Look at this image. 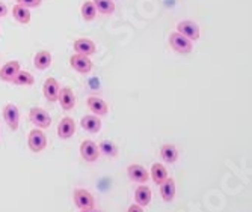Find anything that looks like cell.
Instances as JSON below:
<instances>
[{"label":"cell","mask_w":252,"mask_h":212,"mask_svg":"<svg viewBox=\"0 0 252 212\" xmlns=\"http://www.w3.org/2000/svg\"><path fill=\"white\" fill-rule=\"evenodd\" d=\"M33 65L36 69L39 71H44V69H47L50 65H52V53L47 52V50H41L35 54L33 57Z\"/></svg>","instance_id":"ac0fdd59"},{"label":"cell","mask_w":252,"mask_h":212,"mask_svg":"<svg viewBox=\"0 0 252 212\" xmlns=\"http://www.w3.org/2000/svg\"><path fill=\"white\" fill-rule=\"evenodd\" d=\"M80 125L85 131L97 134L101 130V119L95 114H85L80 121Z\"/></svg>","instance_id":"4fadbf2b"},{"label":"cell","mask_w":252,"mask_h":212,"mask_svg":"<svg viewBox=\"0 0 252 212\" xmlns=\"http://www.w3.org/2000/svg\"><path fill=\"white\" fill-rule=\"evenodd\" d=\"M98 149H100V152H103L106 157H117V155H118V148H117V145H115V143H112V141H107V140L101 141V143L98 145Z\"/></svg>","instance_id":"484cf974"},{"label":"cell","mask_w":252,"mask_h":212,"mask_svg":"<svg viewBox=\"0 0 252 212\" xmlns=\"http://www.w3.org/2000/svg\"><path fill=\"white\" fill-rule=\"evenodd\" d=\"M74 203L79 209H89V208H94L95 200H94V196L89 191L77 188V190H74Z\"/></svg>","instance_id":"ba28073f"},{"label":"cell","mask_w":252,"mask_h":212,"mask_svg":"<svg viewBox=\"0 0 252 212\" xmlns=\"http://www.w3.org/2000/svg\"><path fill=\"white\" fill-rule=\"evenodd\" d=\"M42 0H17L18 5H23L26 8H38Z\"/></svg>","instance_id":"4316f807"},{"label":"cell","mask_w":252,"mask_h":212,"mask_svg":"<svg viewBox=\"0 0 252 212\" xmlns=\"http://www.w3.org/2000/svg\"><path fill=\"white\" fill-rule=\"evenodd\" d=\"M58 101L61 103V107L65 111L73 110L74 106H76V97H74L71 87H62L61 92H59V100Z\"/></svg>","instance_id":"5bb4252c"},{"label":"cell","mask_w":252,"mask_h":212,"mask_svg":"<svg viewBox=\"0 0 252 212\" xmlns=\"http://www.w3.org/2000/svg\"><path fill=\"white\" fill-rule=\"evenodd\" d=\"M80 155L85 161L94 162V161H97V158L100 155V149L93 140H85L80 145Z\"/></svg>","instance_id":"8992f818"},{"label":"cell","mask_w":252,"mask_h":212,"mask_svg":"<svg viewBox=\"0 0 252 212\" xmlns=\"http://www.w3.org/2000/svg\"><path fill=\"white\" fill-rule=\"evenodd\" d=\"M151 190L147 186V185H141L136 188L134 191V200H136V205L139 206H148L150 202H151Z\"/></svg>","instance_id":"e0dca14e"},{"label":"cell","mask_w":252,"mask_h":212,"mask_svg":"<svg viewBox=\"0 0 252 212\" xmlns=\"http://www.w3.org/2000/svg\"><path fill=\"white\" fill-rule=\"evenodd\" d=\"M28 146L32 152H41L47 146V135L42 130H32L28 137Z\"/></svg>","instance_id":"3957f363"},{"label":"cell","mask_w":252,"mask_h":212,"mask_svg":"<svg viewBox=\"0 0 252 212\" xmlns=\"http://www.w3.org/2000/svg\"><path fill=\"white\" fill-rule=\"evenodd\" d=\"M12 83L17 86H32L35 83V79L29 71H20L15 76V79L12 80Z\"/></svg>","instance_id":"603a6c76"},{"label":"cell","mask_w":252,"mask_h":212,"mask_svg":"<svg viewBox=\"0 0 252 212\" xmlns=\"http://www.w3.org/2000/svg\"><path fill=\"white\" fill-rule=\"evenodd\" d=\"M160 157L168 164H172L178 159V149L174 145H163L160 148Z\"/></svg>","instance_id":"7402d4cb"},{"label":"cell","mask_w":252,"mask_h":212,"mask_svg":"<svg viewBox=\"0 0 252 212\" xmlns=\"http://www.w3.org/2000/svg\"><path fill=\"white\" fill-rule=\"evenodd\" d=\"M80 212H101V211L95 208H89V209H80Z\"/></svg>","instance_id":"f546056e"},{"label":"cell","mask_w":252,"mask_h":212,"mask_svg":"<svg viewBox=\"0 0 252 212\" xmlns=\"http://www.w3.org/2000/svg\"><path fill=\"white\" fill-rule=\"evenodd\" d=\"M95 15H97V8H95L94 2H89L88 0V2H85L82 5V17L85 21H93L95 18Z\"/></svg>","instance_id":"d4e9b609"},{"label":"cell","mask_w":252,"mask_h":212,"mask_svg":"<svg viewBox=\"0 0 252 212\" xmlns=\"http://www.w3.org/2000/svg\"><path fill=\"white\" fill-rule=\"evenodd\" d=\"M76 54H82V56H91L97 52V47L94 44V41H91L88 38H79L74 41L73 44Z\"/></svg>","instance_id":"30bf717a"},{"label":"cell","mask_w":252,"mask_h":212,"mask_svg":"<svg viewBox=\"0 0 252 212\" xmlns=\"http://www.w3.org/2000/svg\"><path fill=\"white\" fill-rule=\"evenodd\" d=\"M12 14H14V18L20 23V25H28V23H31V11L26 6L17 3L12 8Z\"/></svg>","instance_id":"44dd1931"},{"label":"cell","mask_w":252,"mask_h":212,"mask_svg":"<svg viewBox=\"0 0 252 212\" xmlns=\"http://www.w3.org/2000/svg\"><path fill=\"white\" fill-rule=\"evenodd\" d=\"M20 63L17 60H11V62H6L2 69H0V80L3 81H12L15 79V76L20 73Z\"/></svg>","instance_id":"2e32d148"},{"label":"cell","mask_w":252,"mask_h":212,"mask_svg":"<svg viewBox=\"0 0 252 212\" xmlns=\"http://www.w3.org/2000/svg\"><path fill=\"white\" fill-rule=\"evenodd\" d=\"M169 44H171L172 49L180 54H189L193 50V42L178 32H174L169 35Z\"/></svg>","instance_id":"6da1fadb"},{"label":"cell","mask_w":252,"mask_h":212,"mask_svg":"<svg viewBox=\"0 0 252 212\" xmlns=\"http://www.w3.org/2000/svg\"><path fill=\"white\" fill-rule=\"evenodd\" d=\"M8 14V8L3 2H0V17H5Z\"/></svg>","instance_id":"f1b7e54d"},{"label":"cell","mask_w":252,"mask_h":212,"mask_svg":"<svg viewBox=\"0 0 252 212\" xmlns=\"http://www.w3.org/2000/svg\"><path fill=\"white\" fill-rule=\"evenodd\" d=\"M150 176L153 178L154 184L162 185V184L168 179V172H166V169L162 166V164L156 162V164H153V167H151V175H150Z\"/></svg>","instance_id":"ffe728a7"},{"label":"cell","mask_w":252,"mask_h":212,"mask_svg":"<svg viewBox=\"0 0 252 212\" xmlns=\"http://www.w3.org/2000/svg\"><path fill=\"white\" fill-rule=\"evenodd\" d=\"M127 212H144V209H142V206H139V205H131V206L128 208Z\"/></svg>","instance_id":"83f0119b"},{"label":"cell","mask_w":252,"mask_h":212,"mask_svg":"<svg viewBox=\"0 0 252 212\" xmlns=\"http://www.w3.org/2000/svg\"><path fill=\"white\" fill-rule=\"evenodd\" d=\"M3 119H5V122L8 124V127L12 131H17L18 125H20V111H18V107L11 104V103H8L3 107Z\"/></svg>","instance_id":"5b68a950"},{"label":"cell","mask_w":252,"mask_h":212,"mask_svg":"<svg viewBox=\"0 0 252 212\" xmlns=\"http://www.w3.org/2000/svg\"><path fill=\"white\" fill-rule=\"evenodd\" d=\"M177 32L181 33L183 36H186L188 39H190L192 42L199 38V27H198L196 23H193L190 20L180 21L177 25Z\"/></svg>","instance_id":"277c9868"},{"label":"cell","mask_w":252,"mask_h":212,"mask_svg":"<svg viewBox=\"0 0 252 212\" xmlns=\"http://www.w3.org/2000/svg\"><path fill=\"white\" fill-rule=\"evenodd\" d=\"M29 119L31 122L38 128H49L52 125V117L50 114L41 107H33L29 111Z\"/></svg>","instance_id":"7a4b0ae2"},{"label":"cell","mask_w":252,"mask_h":212,"mask_svg":"<svg viewBox=\"0 0 252 212\" xmlns=\"http://www.w3.org/2000/svg\"><path fill=\"white\" fill-rule=\"evenodd\" d=\"M42 92H44V97H45V100L50 101V103H55V101H58V100H59L61 86H59V83L56 81V79H53V77H49L47 80L44 81Z\"/></svg>","instance_id":"52a82bcc"},{"label":"cell","mask_w":252,"mask_h":212,"mask_svg":"<svg viewBox=\"0 0 252 212\" xmlns=\"http://www.w3.org/2000/svg\"><path fill=\"white\" fill-rule=\"evenodd\" d=\"M74 134H76V122L71 119V117H63L58 125V135L62 140H68Z\"/></svg>","instance_id":"7c38bea8"},{"label":"cell","mask_w":252,"mask_h":212,"mask_svg":"<svg viewBox=\"0 0 252 212\" xmlns=\"http://www.w3.org/2000/svg\"><path fill=\"white\" fill-rule=\"evenodd\" d=\"M70 65L80 74H88L93 69V60L88 56H82V54H73L70 57Z\"/></svg>","instance_id":"9c48e42d"},{"label":"cell","mask_w":252,"mask_h":212,"mask_svg":"<svg viewBox=\"0 0 252 212\" xmlns=\"http://www.w3.org/2000/svg\"><path fill=\"white\" fill-rule=\"evenodd\" d=\"M86 104H88L89 110L93 111L95 116H104V114H107V111H109V106L106 104V101L101 100L100 97H95V95L89 97V98L86 100Z\"/></svg>","instance_id":"9a60e30c"},{"label":"cell","mask_w":252,"mask_h":212,"mask_svg":"<svg viewBox=\"0 0 252 212\" xmlns=\"http://www.w3.org/2000/svg\"><path fill=\"white\" fill-rule=\"evenodd\" d=\"M160 196L165 202H172L175 197V182L172 178H168L162 185H160Z\"/></svg>","instance_id":"d6986e66"},{"label":"cell","mask_w":252,"mask_h":212,"mask_svg":"<svg viewBox=\"0 0 252 212\" xmlns=\"http://www.w3.org/2000/svg\"><path fill=\"white\" fill-rule=\"evenodd\" d=\"M94 5L97 8V11L103 15H110L115 11V3L113 0H94Z\"/></svg>","instance_id":"cb8c5ba5"},{"label":"cell","mask_w":252,"mask_h":212,"mask_svg":"<svg viewBox=\"0 0 252 212\" xmlns=\"http://www.w3.org/2000/svg\"><path fill=\"white\" fill-rule=\"evenodd\" d=\"M127 175L133 182H137V184H145L150 179L147 169L144 166H141V164H131V166H128Z\"/></svg>","instance_id":"8fae6325"}]
</instances>
